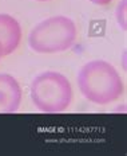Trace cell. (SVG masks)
Masks as SVG:
<instances>
[{
    "label": "cell",
    "instance_id": "5",
    "mask_svg": "<svg viewBox=\"0 0 127 156\" xmlns=\"http://www.w3.org/2000/svg\"><path fill=\"white\" fill-rule=\"evenodd\" d=\"M22 35V26L14 16L0 14V43L3 46L4 57L12 54L19 47Z\"/></svg>",
    "mask_w": 127,
    "mask_h": 156
},
{
    "label": "cell",
    "instance_id": "7",
    "mask_svg": "<svg viewBox=\"0 0 127 156\" xmlns=\"http://www.w3.org/2000/svg\"><path fill=\"white\" fill-rule=\"evenodd\" d=\"M92 4H96V5H107L112 2V0H90Z\"/></svg>",
    "mask_w": 127,
    "mask_h": 156
},
{
    "label": "cell",
    "instance_id": "3",
    "mask_svg": "<svg viewBox=\"0 0 127 156\" xmlns=\"http://www.w3.org/2000/svg\"><path fill=\"white\" fill-rule=\"evenodd\" d=\"M32 104L43 113L55 115L68 109L72 101V86L68 78L58 71H44L31 83Z\"/></svg>",
    "mask_w": 127,
    "mask_h": 156
},
{
    "label": "cell",
    "instance_id": "2",
    "mask_svg": "<svg viewBox=\"0 0 127 156\" xmlns=\"http://www.w3.org/2000/svg\"><path fill=\"white\" fill-rule=\"evenodd\" d=\"M78 28L71 18L51 16L39 22L28 35V44L38 54H56L71 48L76 42Z\"/></svg>",
    "mask_w": 127,
    "mask_h": 156
},
{
    "label": "cell",
    "instance_id": "4",
    "mask_svg": "<svg viewBox=\"0 0 127 156\" xmlns=\"http://www.w3.org/2000/svg\"><path fill=\"white\" fill-rule=\"evenodd\" d=\"M23 90L11 74L0 73V113H15L22 104Z\"/></svg>",
    "mask_w": 127,
    "mask_h": 156
},
{
    "label": "cell",
    "instance_id": "1",
    "mask_svg": "<svg viewBox=\"0 0 127 156\" xmlns=\"http://www.w3.org/2000/svg\"><path fill=\"white\" fill-rule=\"evenodd\" d=\"M76 82L84 98L96 105H109L116 101L125 90L118 70L103 59L84 63L78 73Z\"/></svg>",
    "mask_w": 127,
    "mask_h": 156
},
{
    "label": "cell",
    "instance_id": "8",
    "mask_svg": "<svg viewBox=\"0 0 127 156\" xmlns=\"http://www.w3.org/2000/svg\"><path fill=\"white\" fill-rule=\"evenodd\" d=\"M3 57H4V54H3V46H2V43H0V61H2Z\"/></svg>",
    "mask_w": 127,
    "mask_h": 156
},
{
    "label": "cell",
    "instance_id": "9",
    "mask_svg": "<svg viewBox=\"0 0 127 156\" xmlns=\"http://www.w3.org/2000/svg\"><path fill=\"white\" fill-rule=\"evenodd\" d=\"M35 2H48V0H35Z\"/></svg>",
    "mask_w": 127,
    "mask_h": 156
},
{
    "label": "cell",
    "instance_id": "6",
    "mask_svg": "<svg viewBox=\"0 0 127 156\" xmlns=\"http://www.w3.org/2000/svg\"><path fill=\"white\" fill-rule=\"evenodd\" d=\"M126 4H127V0H120L118 7H116L115 11V16H116V22H118L119 27L122 28L123 31H126L127 26H126Z\"/></svg>",
    "mask_w": 127,
    "mask_h": 156
}]
</instances>
